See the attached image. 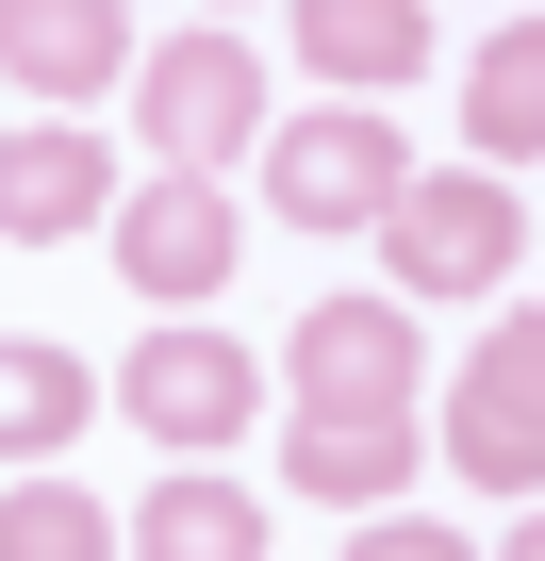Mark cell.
I'll return each mask as SVG.
<instances>
[{
    "mask_svg": "<svg viewBox=\"0 0 545 561\" xmlns=\"http://www.w3.org/2000/svg\"><path fill=\"white\" fill-rule=\"evenodd\" d=\"M133 133H149L182 182H215V165L264 133V50H248V34H166V50H133Z\"/></svg>",
    "mask_w": 545,
    "mask_h": 561,
    "instance_id": "cell-1",
    "label": "cell"
},
{
    "mask_svg": "<svg viewBox=\"0 0 545 561\" xmlns=\"http://www.w3.org/2000/svg\"><path fill=\"white\" fill-rule=\"evenodd\" d=\"M381 248H397L413 298H496L529 231H512V182H496V165H413L397 215H381Z\"/></svg>",
    "mask_w": 545,
    "mask_h": 561,
    "instance_id": "cell-2",
    "label": "cell"
},
{
    "mask_svg": "<svg viewBox=\"0 0 545 561\" xmlns=\"http://www.w3.org/2000/svg\"><path fill=\"white\" fill-rule=\"evenodd\" d=\"M397 182H413V149H397L364 100H331V116H298V133H264V198H282L298 231H381Z\"/></svg>",
    "mask_w": 545,
    "mask_h": 561,
    "instance_id": "cell-3",
    "label": "cell"
},
{
    "mask_svg": "<svg viewBox=\"0 0 545 561\" xmlns=\"http://www.w3.org/2000/svg\"><path fill=\"white\" fill-rule=\"evenodd\" d=\"M446 462L529 512V479H545V331H529V298H512V331H479V364L446 397Z\"/></svg>",
    "mask_w": 545,
    "mask_h": 561,
    "instance_id": "cell-4",
    "label": "cell"
},
{
    "mask_svg": "<svg viewBox=\"0 0 545 561\" xmlns=\"http://www.w3.org/2000/svg\"><path fill=\"white\" fill-rule=\"evenodd\" d=\"M282 380H298V413H413L430 347H413L397 298H315V314L282 331Z\"/></svg>",
    "mask_w": 545,
    "mask_h": 561,
    "instance_id": "cell-5",
    "label": "cell"
},
{
    "mask_svg": "<svg viewBox=\"0 0 545 561\" xmlns=\"http://www.w3.org/2000/svg\"><path fill=\"white\" fill-rule=\"evenodd\" d=\"M116 413H133L149 446H231V430H248V347L198 331V314H166V331L116 364Z\"/></svg>",
    "mask_w": 545,
    "mask_h": 561,
    "instance_id": "cell-6",
    "label": "cell"
},
{
    "mask_svg": "<svg viewBox=\"0 0 545 561\" xmlns=\"http://www.w3.org/2000/svg\"><path fill=\"white\" fill-rule=\"evenodd\" d=\"M231 182H182V165H149L133 198H116V280H133V298H215V280H231Z\"/></svg>",
    "mask_w": 545,
    "mask_h": 561,
    "instance_id": "cell-7",
    "label": "cell"
},
{
    "mask_svg": "<svg viewBox=\"0 0 545 561\" xmlns=\"http://www.w3.org/2000/svg\"><path fill=\"white\" fill-rule=\"evenodd\" d=\"M116 215V165L83 149V133H0V248H67V231H100Z\"/></svg>",
    "mask_w": 545,
    "mask_h": 561,
    "instance_id": "cell-8",
    "label": "cell"
},
{
    "mask_svg": "<svg viewBox=\"0 0 545 561\" xmlns=\"http://www.w3.org/2000/svg\"><path fill=\"white\" fill-rule=\"evenodd\" d=\"M116 50H133L116 0H0V67H18L34 100H100V83H116Z\"/></svg>",
    "mask_w": 545,
    "mask_h": 561,
    "instance_id": "cell-9",
    "label": "cell"
},
{
    "mask_svg": "<svg viewBox=\"0 0 545 561\" xmlns=\"http://www.w3.org/2000/svg\"><path fill=\"white\" fill-rule=\"evenodd\" d=\"M282 479L331 495V512H364V495L413 479V413H298V430H282Z\"/></svg>",
    "mask_w": 545,
    "mask_h": 561,
    "instance_id": "cell-10",
    "label": "cell"
},
{
    "mask_svg": "<svg viewBox=\"0 0 545 561\" xmlns=\"http://www.w3.org/2000/svg\"><path fill=\"white\" fill-rule=\"evenodd\" d=\"M282 34H298V50H315V67L348 83V100H364V83L397 100V83L430 67V18H413V0H298V18H282Z\"/></svg>",
    "mask_w": 545,
    "mask_h": 561,
    "instance_id": "cell-11",
    "label": "cell"
},
{
    "mask_svg": "<svg viewBox=\"0 0 545 561\" xmlns=\"http://www.w3.org/2000/svg\"><path fill=\"white\" fill-rule=\"evenodd\" d=\"M100 413V380L67 364V347H34V331H0V462H50L67 430Z\"/></svg>",
    "mask_w": 545,
    "mask_h": 561,
    "instance_id": "cell-12",
    "label": "cell"
},
{
    "mask_svg": "<svg viewBox=\"0 0 545 561\" xmlns=\"http://www.w3.org/2000/svg\"><path fill=\"white\" fill-rule=\"evenodd\" d=\"M133 561H264V512H248L231 479H166V495L133 512Z\"/></svg>",
    "mask_w": 545,
    "mask_h": 561,
    "instance_id": "cell-13",
    "label": "cell"
},
{
    "mask_svg": "<svg viewBox=\"0 0 545 561\" xmlns=\"http://www.w3.org/2000/svg\"><path fill=\"white\" fill-rule=\"evenodd\" d=\"M463 116H479V149H496V165H529V149H545V34H529V18L463 67Z\"/></svg>",
    "mask_w": 545,
    "mask_h": 561,
    "instance_id": "cell-14",
    "label": "cell"
},
{
    "mask_svg": "<svg viewBox=\"0 0 545 561\" xmlns=\"http://www.w3.org/2000/svg\"><path fill=\"white\" fill-rule=\"evenodd\" d=\"M0 561H116V512L67 495V479H34V495H0Z\"/></svg>",
    "mask_w": 545,
    "mask_h": 561,
    "instance_id": "cell-15",
    "label": "cell"
},
{
    "mask_svg": "<svg viewBox=\"0 0 545 561\" xmlns=\"http://www.w3.org/2000/svg\"><path fill=\"white\" fill-rule=\"evenodd\" d=\"M348 561H479V545H463V528H413V512H364Z\"/></svg>",
    "mask_w": 545,
    "mask_h": 561,
    "instance_id": "cell-16",
    "label": "cell"
}]
</instances>
